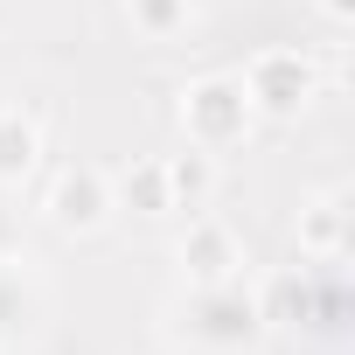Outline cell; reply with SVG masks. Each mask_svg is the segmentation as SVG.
Returning <instances> with one entry per match:
<instances>
[{"label": "cell", "instance_id": "2", "mask_svg": "<svg viewBox=\"0 0 355 355\" xmlns=\"http://www.w3.org/2000/svg\"><path fill=\"white\" fill-rule=\"evenodd\" d=\"M244 98H251V112L293 119V112L313 98V63H306L300 49H265V56H251V70H244Z\"/></svg>", "mask_w": 355, "mask_h": 355}, {"label": "cell", "instance_id": "8", "mask_svg": "<svg viewBox=\"0 0 355 355\" xmlns=\"http://www.w3.org/2000/svg\"><path fill=\"white\" fill-rule=\"evenodd\" d=\"M125 15L146 42H167V35L189 28V0H125Z\"/></svg>", "mask_w": 355, "mask_h": 355}, {"label": "cell", "instance_id": "7", "mask_svg": "<svg viewBox=\"0 0 355 355\" xmlns=\"http://www.w3.org/2000/svg\"><path fill=\"white\" fill-rule=\"evenodd\" d=\"M125 202H132L139 216H167V209H174V189H167V160H139V167L125 174Z\"/></svg>", "mask_w": 355, "mask_h": 355}, {"label": "cell", "instance_id": "9", "mask_svg": "<svg viewBox=\"0 0 355 355\" xmlns=\"http://www.w3.org/2000/svg\"><path fill=\"white\" fill-rule=\"evenodd\" d=\"M300 244H306L313 258H334V251H341V202H313V209L300 216Z\"/></svg>", "mask_w": 355, "mask_h": 355}, {"label": "cell", "instance_id": "1", "mask_svg": "<svg viewBox=\"0 0 355 355\" xmlns=\"http://www.w3.org/2000/svg\"><path fill=\"white\" fill-rule=\"evenodd\" d=\"M182 125H189V146H202V153L237 146L244 125H251V98H244V84H230V77H202V84H189V91H182Z\"/></svg>", "mask_w": 355, "mask_h": 355}, {"label": "cell", "instance_id": "6", "mask_svg": "<svg viewBox=\"0 0 355 355\" xmlns=\"http://www.w3.org/2000/svg\"><path fill=\"white\" fill-rule=\"evenodd\" d=\"M35 153H42L35 125H28L21 112H8V105H0V182H21V174L35 167Z\"/></svg>", "mask_w": 355, "mask_h": 355}, {"label": "cell", "instance_id": "5", "mask_svg": "<svg viewBox=\"0 0 355 355\" xmlns=\"http://www.w3.org/2000/svg\"><path fill=\"white\" fill-rule=\"evenodd\" d=\"M167 189H174V209H196V202L216 189V167H209V153H202V146H189V153H167Z\"/></svg>", "mask_w": 355, "mask_h": 355}, {"label": "cell", "instance_id": "4", "mask_svg": "<svg viewBox=\"0 0 355 355\" xmlns=\"http://www.w3.org/2000/svg\"><path fill=\"white\" fill-rule=\"evenodd\" d=\"M174 258H182V272L196 279V286H230L237 279V237L223 230V223H189V237H182V251H174Z\"/></svg>", "mask_w": 355, "mask_h": 355}, {"label": "cell", "instance_id": "10", "mask_svg": "<svg viewBox=\"0 0 355 355\" xmlns=\"http://www.w3.org/2000/svg\"><path fill=\"white\" fill-rule=\"evenodd\" d=\"M320 8H327V15H334V21H341V15H348V0H320Z\"/></svg>", "mask_w": 355, "mask_h": 355}, {"label": "cell", "instance_id": "3", "mask_svg": "<svg viewBox=\"0 0 355 355\" xmlns=\"http://www.w3.org/2000/svg\"><path fill=\"white\" fill-rule=\"evenodd\" d=\"M105 209H112V189H105V174H98V167H70V174H56V189H49V216H56L63 230H98Z\"/></svg>", "mask_w": 355, "mask_h": 355}]
</instances>
